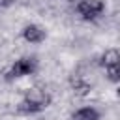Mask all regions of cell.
Here are the masks:
<instances>
[{"label":"cell","mask_w":120,"mask_h":120,"mask_svg":"<svg viewBox=\"0 0 120 120\" xmlns=\"http://www.w3.org/2000/svg\"><path fill=\"white\" fill-rule=\"evenodd\" d=\"M22 38L28 43H41L45 39V30L38 24H26L22 28Z\"/></svg>","instance_id":"5"},{"label":"cell","mask_w":120,"mask_h":120,"mask_svg":"<svg viewBox=\"0 0 120 120\" xmlns=\"http://www.w3.org/2000/svg\"><path fill=\"white\" fill-rule=\"evenodd\" d=\"M71 120H99V111L94 107H82L71 114Z\"/></svg>","instance_id":"6"},{"label":"cell","mask_w":120,"mask_h":120,"mask_svg":"<svg viewBox=\"0 0 120 120\" xmlns=\"http://www.w3.org/2000/svg\"><path fill=\"white\" fill-rule=\"evenodd\" d=\"M77 11L84 21H96L105 11V4L101 0H79Z\"/></svg>","instance_id":"4"},{"label":"cell","mask_w":120,"mask_h":120,"mask_svg":"<svg viewBox=\"0 0 120 120\" xmlns=\"http://www.w3.org/2000/svg\"><path fill=\"white\" fill-rule=\"evenodd\" d=\"M15 0H0V6H9V4H13Z\"/></svg>","instance_id":"8"},{"label":"cell","mask_w":120,"mask_h":120,"mask_svg":"<svg viewBox=\"0 0 120 120\" xmlns=\"http://www.w3.org/2000/svg\"><path fill=\"white\" fill-rule=\"evenodd\" d=\"M71 86H73V92H75L77 96H86V94L90 92V84H88L82 77H79V75H75V77L71 79Z\"/></svg>","instance_id":"7"},{"label":"cell","mask_w":120,"mask_h":120,"mask_svg":"<svg viewBox=\"0 0 120 120\" xmlns=\"http://www.w3.org/2000/svg\"><path fill=\"white\" fill-rule=\"evenodd\" d=\"M101 66L105 68L111 82L120 81V52H118V49H107L101 56Z\"/></svg>","instance_id":"3"},{"label":"cell","mask_w":120,"mask_h":120,"mask_svg":"<svg viewBox=\"0 0 120 120\" xmlns=\"http://www.w3.org/2000/svg\"><path fill=\"white\" fill-rule=\"evenodd\" d=\"M38 69V60L34 56H22L11 64V68L6 71V81H15L26 75H32Z\"/></svg>","instance_id":"2"},{"label":"cell","mask_w":120,"mask_h":120,"mask_svg":"<svg viewBox=\"0 0 120 120\" xmlns=\"http://www.w3.org/2000/svg\"><path fill=\"white\" fill-rule=\"evenodd\" d=\"M52 98L47 90L41 88H32L24 94V98L19 101L17 105V112L19 114H38L41 111H45L51 105Z\"/></svg>","instance_id":"1"}]
</instances>
